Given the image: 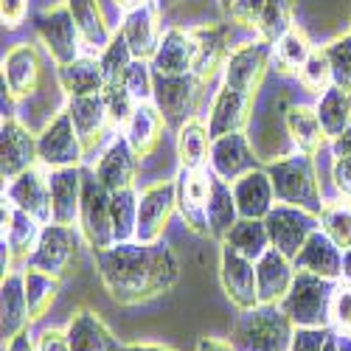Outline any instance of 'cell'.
I'll list each match as a JSON object with an SVG mask.
<instances>
[{
  "label": "cell",
  "mask_w": 351,
  "mask_h": 351,
  "mask_svg": "<svg viewBox=\"0 0 351 351\" xmlns=\"http://www.w3.org/2000/svg\"><path fill=\"white\" fill-rule=\"evenodd\" d=\"M28 17V0H0V20L3 28H20Z\"/></svg>",
  "instance_id": "cell-53"
},
{
  "label": "cell",
  "mask_w": 351,
  "mask_h": 351,
  "mask_svg": "<svg viewBox=\"0 0 351 351\" xmlns=\"http://www.w3.org/2000/svg\"><path fill=\"white\" fill-rule=\"evenodd\" d=\"M237 197V208L242 219H265L276 208V191L267 169H253L230 186Z\"/></svg>",
  "instance_id": "cell-27"
},
{
  "label": "cell",
  "mask_w": 351,
  "mask_h": 351,
  "mask_svg": "<svg viewBox=\"0 0 351 351\" xmlns=\"http://www.w3.org/2000/svg\"><path fill=\"white\" fill-rule=\"evenodd\" d=\"M178 214L186 228L197 237H208V199L214 189V171L206 169H180L178 178Z\"/></svg>",
  "instance_id": "cell-10"
},
{
  "label": "cell",
  "mask_w": 351,
  "mask_h": 351,
  "mask_svg": "<svg viewBox=\"0 0 351 351\" xmlns=\"http://www.w3.org/2000/svg\"><path fill=\"white\" fill-rule=\"evenodd\" d=\"M112 191H107L93 169H82V208H79V230L84 242L96 250H107L115 245L112 239Z\"/></svg>",
  "instance_id": "cell-5"
},
{
  "label": "cell",
  "mask_w": 351,
  "mask_h": 351,
  "mask_svg": "<svg viewBox=\"0 0 351 351\" xmlns=\"http://www.w3.org/2000/svg\"><path fill=\"white\" fill-rule=\"evenodd\" d=\"M138 155L132 152V146L127 143V138L119 132L115 138H110L107 149L99 155V160L93 163V171L99 183L107 191H121V189H132L135 178H138Z\"/></svg>",
  "instance_id": "cell-20"
},
{
  "label": "cell",
  "mask_w": 351,
  "mask_h": 351,
  "mask_svg": "<svg viewBox=\"0 0 351 351\" xmlns=\"http://www.w3.org/2000/svg\"><path fill=\"white\" fill-rule=\"evenodd\" d=\"M3 199L20 211L32 214L37 222L51 225L53 222V208H51V186H48V169L43 163L25 169L14 180L3 186Z\"/></svg>",
  "instance_id": "cell-14"
},
{
  "label": "cell",
  "mask_w": 351,
  "mask_h": 351,
  "mask_svg": "<svg viewBox=\"0 0 351 351\" xmlns=\"http://www.w3.org/2000/svg\"><path fill=\"white\" fill-rule=\"evenodd\" d=\"M127 90L138 104L155 99V68L146 60H135L127 71Z\"/></svg>",
  "instance_id": "cell-49"
},
{
  "label": "cell",
  "mask_w": 351,
  "mask_h": 351,
  "mask_svg": "<svg viewBox=\"0 0 351 351\" xmlns=\"http://www.w3.org/2000/svg\"><path fill=\"white\" fill-rule=\"evenodd\" d=\"M71 17L79 28V37H82V48L87 56H101L104 48L112 43V32L104 20V12L99 6V0H65Z\"/></svg>",
  "instance_id": "cell-31"
},
{
  "label": "cell",
  "mask_w": 351,
  "mask_h": 351,
  "mask_svg": "<svg viewBox=\"0 0 351 351\" xmlns=\"http://www.w3.org/2000/svg\"><path fill=\"white\" fill-rule=\"evenodd\" d=\"M23 281H25V301H28V317L32 324L43 320L48 315V309L53 306L56 295H60V278H53L48 273H40L34 267L23 270Z\"/></svg>",
  "instance_id": "cell-40"
},
{
  "label": "cell",
  "mask_w": 351,
  "mask_h": 351,
  "mask_svg": "<svg viewBox=\"0 0 351 351\" xmlns=\"http://www.w3.org/2000/svg\"><path fill=\"white\" fill-rule=\"evenodd\" d=\"M329 65H332V76H335V87L351 93V32L335 37L332 43L324 45Z\"/></svg>",
  "instance_id": "cell-47"
},
{
  "label": "cell",
  "mask_w": 351,
  "mask_h": 351,
  "mask_svg": "<svg viewBox=\"0 0 351 351\" xmlns=\"http://www.w3.org/2000/svg\"><path fill=\"white\" fill-rule=\"evenodd\" d=\"M194 351H237L230 346V340H219V337H199Z\"/></svg>",
  "instance_id": "cell-56"
},
{
  "label": "cell",
  "mask_w": 351,
  "mask_h": 351,
  "mask_svg": "<svg viewBox=\"0 0 351 351\" xmlns=\"http://www.w3.org/2000/svg\"><path fill=\"white\" fill-rule=\"evenodd\" d=\"M295 324L281 306L258 304L250 312H239L230 329V346L237 351H289Z\"/></svg>",
  "instance_id": "cell-2"
},
{
  "label": "cell",
  "mask_w": 351,
  "mask_h": 351,
  "mask_svg": "<svg viewBox=\"0 0 351 351\" xmlns=\"http://www.w3.org/2000/svg\"><path fill=\"white\" fill-rule=\"evenodd\" d=\"M174 211H178V183L174 180H163V183H155L146 191H141L135 242H143V245L163 242V233H166Z\"/></svg>",
  "instance_id": "cell-11"
},
{
  "label": "cell",
  "mask_w": 351,
  "mask_h": 351,
  "mask_svg": "<svg viewBox=\"0 0 351 351\" xmlns=\"http://www.w3.org/2000/svg\"><path fill=\"white\" fill-rule=\"evenodd\" d=\"M76 230L71 225H45L37 250L28 256L25 267H34L40 273H48L53 278H62L65 270L71 267V261L76 258Z\"/></svg>",
  "instance_id": "cell-16"
},
{
  "label": "cell",
  "mask_w": 351,
  "mask_h": 351,
  "mask_svg": "<svg viewBox=\"0 0 351 351\" xmlns=\"http://www.w3.org/2000/svg\"><path fill=\"white\" fill-rule=\"evenodd\" d=\"M202 84L194 73L183 76H160L155 73V107L163 112L166 127L178 132L183 124L197 119V107L202 96Z\"/></svg>",
  "instance_id": "cell-7"
},
{
  "label": "cell",
  "mask_w": 351,
  "mask_h": 351,
  "mask_svg": "<svg viewBox=\"0 0 351 351\" xmlns=\"http://www.w3.org/2000/svg\"><path fill=\"white\" fill-rule=\"evenodd\" d=\"M211 132L208 124H202L199 119H191L178 130V160L180 169H206L211 158Z\"/></svg>",
  "instance_id": "cell-37"
},
{
  "label": "cell",
  "mask_w": 351,
  "mask_h": 351,
  "mask_svg": "<svg viewBox=\"0 0 351 351\" xmlns=\"http://www.w3.org/2000/svg\"><path fill=\"white\" fill-rule=\"evenodd\" d=\"M124 351H178V348L158 346V343H132V346H124Z\"/></svg>",
  "instance_id": "cell-59"
},
{
  "label": "cell",
  "mask_w": 351,
  "mask_h": 351,
  "mask_svg": "<svg viewBox=\"0 0 351 351\" xmlns=\"http://www.w3.org/2000/svg\"><path fill=\"white\" fill-rule=\"evenodd\" d=\"M28 326H32V317H28L25 281L23 273L12 270L3 276V284H0V337H3V346Z\"/></svg>",
  "instance_id": "cell-28"
},
{
  "label": "cell",
  "mask_w": 351,
  "mask_h": 351,
  "mask_svg": "<svg viewBox=\"0 0 351 351\" xmlns=\"http://www.w3.org/2000/svg\"><path fill=\"white\" fill-rule=\"evenodd\" d=\"M37 40L40 45L45 48V53L51 56V62L56 68H62L73 60H79V56L84 53L82 48V37H79V28L71 17V9L68 3L65 6H53V9H45L37 23Z\"/></svg>",
  "instance_id": "cell-8"
},
{
  "label": "cell",
  "mask_w": 351,
  "mask_h": 351,
  "mask_svg": "<svg viewBox=\"0 0 351 351\" xmlns=\"http://www.w3.org/2000/svg\"><path fill=\"white\" fill-rule=\"evenodd\" d=\"M295 261L287 258L281 250L270 247L256 261V281H258V304L265 306H281L287 292L295 281Z\"/></svg>",
  "instance_id": "cell-22"
},
{
  "label": "cell",
  "mask_w": 351,
  "mask_h": 351,
  "mask_svg": "<svg viewBox=\"0 0 351 351\" xmlns=\"http://www.w3.org/2000/svg\"><path fill=\"white\" fill-rule=\"evenodd\" d=\"M112 3H115V9H121V12L127 14V12H135V9H141V6L155 3V0H112Z\"/></svg>",
  "instance_id": "cell-58"
},
{
  "label": "cell",
  "mask_w": 351,
  "mask_h": 351,
  "mask_svg": "<svg viewBox=\"0 0 351 351\" xmlns=\"http://www.w3.org/2000/svg\"><path fill=\"white\" fill-rule=\"evenodd\" d=\"M343 278L351 284V250L343 253Z\"/></svg>",
  "instance_id": "cell-60"
},
{
  "label": "cell",
  "mask_w": 351,
  "mask_h": 351,
  "mask_svg": "<svg viewBox=\"0 0 351 351\" xmlns=\"http://www.w3.org/2000/svg\"><path fill=\"white\" fill-rule=\"evenodd\" d=\"M37 155L45 169H65V166H82L84 146L76 135V127L71 121V112L62 107L53 119L43 127L37 135Z\"/></svg>",
  "instance_id": "cell-9"
},
{
  "label": "cell",
  "mask_w": 351,
  "mask_h": 351,
  "mask_svg": "<svg viewBox=\"0 0 351 351\" xmlns=\"http://www.w3.org/2000/svg\"><path fill=\"white\" fill-rule=\"evenodd\" d=\"M101 62V71H104V87H112V84H127V71L130 65L135 62V56L127 45V40L121 37V32H115L112 43L104 48V53L99 56Z\"/></svg>",
  "instance_id": "cell-44"
},
{
  "label": "cell",
  "mask_w": 351,
  "mask_h": 351,
  "mask_svg": "<svg viewBox=\"0 0 351 351\" xmlns=\"http://www.w3.org/2000/svg\"><path fill=\"white\" fill-rule=\"evenodd\" d=\"M332 180L343 199H351V158L335 155L332 160Z\"/></svg>",
  "instance_id": "cell-52"
},
{
  "label": "cell",
  "mask_w": 351,
  "mask_h": 351,
  "mask_svg": "<svg viewBox=\"0 0 351 351\" xmlns=\"http://www.w3.org/2000/svg\"><path fill=\"white\" fill-rule=\"evenodd\" d=\"M56 82H60L62 93L68 99H82V96H99L104 90V71L99 56L82 53L79 60L56 68Z\"/></svg>",
  "instance_id": "cell-35"
},
{
  "label": "cell",
  "mask_w": 351,
  "mask_h": 351,
  "mask_svg": "<svg viewBox=\"0 0 351 351\" xmlns=\"http://www.w3.org/2000/svg\"><path fill=\"white\" fill-rule=\"evenodd\" d=\"M40 163L37 135L17 119H6L0 124V174L3 183L14 180L17 174Z\"/></svg>",
  "instance_id": "cell-17"
},
{
  "label": "cell",
  "mask_w": 351,
  "mask_h": 351,
  "mask_svg": "<svg viewBox=\"0 0 351 351\" xmlns=\"http://www.w3.org/2000/svg\"><path fill=\"white\" fill-rule=\"evenodd\" d=\"M222 245H230L237 253H242V256H247L253 261H258L261 256L273 247L265 219H239Z\"/></svg>",
  "instance_id": "cell-41"
},
{
  "label": "cell",
  "mask_w": 351,
  "mask_h": 351,
  "mask_svg": "<svg viewBox=\"0 0 351 351\" xmlns=\"http://www.w3.org/2000/svg\"><path fill=\"white\" fill-rule=\"evenodd\" d=\"M208 169L217 174L219 180L225 183H237L242 174L258 169L253 149H250V141L245 132H230L222 138H214L211 143V158H208Z\"/></svg>",
  "instance_id": "cell-21"
},
{
  "label": "cell",
  "mask_w": 351,
  "mask_h": 351,
  "mask_svg": "<svg viewBox=\"0 0 351 351\" xmlns=\"http://www.w3.org/2000/svg\"><path fill=\"white\" fill-rule=\"evenodd\" d=\"M194 56H197V43L191 37V28L171 25L160 37L158 53L152 56V68L160 76H183L194 71Z\"/></svg>",
  "instance_id": "cell-24"
},
{
  "label": "cell",
  "mask_w": 351,
  "mask_h": 351,
  "mask_svg": "<svg viewBox=\"0 0 351 351\" xmlns=\"http://www.w3.org/2000/svg\"><path fill=\"white\" fill-rule=\"evenodd\" d=\"M315 107H317V119H320V127H324L329 143L351 127V93L340 90V87H329V90L317 99Z\"/></svg>",
  "instance_id": "cell-39"
},
{
  "label": "cell",
  "mask_w": 351,
  "mask_h": 351,
  "mask_svg": "<svg viewBox=\"0 0 351 351\" xmlns=\"http://www.w3.org/2000/svg\"><path fill=\"white\" fill-rule=\"evenodd\" d=\"M138 199H141V194L135 191V186L132 189H121V191H112L110 211H112V239H115V245L135 242Z\"/></svg>",
  "instance_id": "cell-43"
},
{
  "label": "cell",
  "mask_w": 351,
  "mask_h": 351,
  "mask_svg": "<svg viewBox=\"0 0 351 351\" xmlns=\"http://www.w3.org/2000/svg\"><path fill=\"white\" fill-rule=\"evenodd\" d=\"M65 110L71 112V121L76 127V135L84 146V155H93L99 146L107 141L110 132H115L112 119L104 96H82V99H68Z\"/></svg>",
  "instance_id": "cell-18"
},
{
  "label": "cell",
  "mask_w": 351,
  "mask_h": 351,
  "mask_svg": "<svg viewBox=\"0 0 351 351\" xmlns=\"http://www.w3.org/2000/svg\"><path fill=\"white\" fill-rule=\"evenodd\" d=\"M265 225L270 233V245L276 250H281L287 258L295 261V256L301 253L306 239L320 228V217L309 214L304 208H295V206H281V202H276V208L265 217Z\"/></svg>",
  "instance_id": "cell-12"
},
{
  "label": "cell",
  "mask_w": 351,
  "mask_h": 351,
  "mask_svg": "<svg viewBox=\"0 0 351 351\" xmlns=\"http://www.w3.org/2000/svg\"><path fill=\"white\" fill-rule=\"evenodd\" d=\"M3 253L12 258V261H28L40 245V237H43V222H37L32 214L20 211L17 206H12L9 199H3Z\"/></svg>",
  "instance_id": "cell-23"
},
{
  "label": "cell",
  "mask_w": 351,
  "mask_h": 351,
  "mask_svg": "<svg viewBox=\"0 0 351 351\" xmlns=\"http://www.w3.org/2000/svg\"><path fill=\"white\" fill-rule=\"evenodd\" d=\"M337 281L312 276L306 270L295 273L287 298L281 301V309L295 326H312V329H332L329 326V306H332V292Z\"/></svg>",
  "instance_id": "cell-4"
},
{
  "label": "cell",
  "mask_w": 351,
  "mask_h": 351,
  "mask_svg": "<svg viewBox=\"0 0 351 351\" xmlns=\"http://www.w3.org/2000/svg\"><path fill=\"white\" fill-rule=\"evenodd\" d=\"M163 130H166L163 112L155 107V101H143L130 115V121L121 130V135L127 138V143L132 146V152L138 158H149L158 149V143L163 138Z\"/></svg>",
  "instance_id": "cell-33"
},
{
  "label": "cell",
  "mask_w": 351,
  "mask_h": 351,
  "mask_svg": "<svg viewBox=\"0 0 351 351\" xmlns=\"http://www.w3.org/2000/svg\"><path fill=\"white\" fill-rule=\"evenodd\" d=\"M253 101L230 87L219 84V90L214 96L211 104V115H208V132L211 138H222L230 132H245L247 121H250V112H253Z\"/></svg>",
  "instance_id": "cell-29"
},
{
  "label": "cell",
  "mask_w": 351,
  "mask_h": 351,
  "mask_svg": "<svg viewBox=\"0 0 351 351\" xmlns=\"http://www.w3.org/2000/svg\"><path fill=\"white\" fill-rule=\"evenodd\" d=\"M320 230L346 253L351 250V206L346 202H326L320 211Z\"/></svg>",
  "instance_id": "cell-46"
},
{
  "label": "cell",
  "mask_w": 351,
  "mask_h": 351,
  "mask_svg": "<svg viewBox=\"0 0 351 351\" xmlns=\"http://www.w3.org/2000/svg\"><path fill=\"white\" fill-rule=\"evenodd\" d=\"M48 186H51V208L56 225H79L82 208V166L65 169H48Z\"/></svg>",
  "instance_id": "cell-25"
},
{
  "label": "cell",
  "mask_w": 351,
  "mask_h": 351,
  "mask_svg": "<svg viewBox=\"0 0 351 351\" xmlns=\"http://www.w3.org/2000/svg\"><path fill=\"white\" fill-rule=\"evenodd\" d=\"M332 329H312V326H295L292 332L289 351H324L326 340L332 337Z\"/></svg>",
  "instance_id": "cell-50"
},
{
  "label": "cell",
  "mask_w": 351,
  "mask_h": 351,
  "mask_svg": "<svg viewBox=\"0 0 351 351\" xmlns=\"http://www.w3.org/2000/svg\"><path fill=\"white\" fill-rule=\"evenodd\" d=\"M65 332L71 351H124V346L115 340V335L107 329V324L96 312L79 309L65 326Z\"/></svg>",
  "instance_id": "cell-34"
},
{
  "label": "cell",
  "mask_w": 351,
  "mask_h": 351,
  "mask_svg": "<svg viewBox=\"0 0 351 351\" xmlns=\"http://www.w3.org/2000/svg\"><path fill=\"white\" fill-rule=\"evenodd\" d=\"M295 267L312 276H320V278L340 281L343 278V250L317 228L301 247V253L295 256Z\"/></svg>",
  "instance_id": "cell-32"
},
{
  "label": "cell",
  "mask_w": 351,
  "mask_h": 351,
  "mask_svg": "<svg viewBox=\"0 0 351 351\" xmlns=\"http://www.w3.org/2000/svg\"><path fill=\"white\" fill-rule=\"evenodd\" d=\"M292 14H295V0H267L265 9H261L258 20H256V40H265L270 45H276L292 25Z\"/></svg>",
  "instance_id": "cell-42"
},
{
  "label": "cell",
  "mask_w": 351,
  "mask_h": 351,
  "mask_svg": "<svg viewBox=\"0 0 351 351\" xmlns=\"http://www.w3.org/2000/svg\"><path fill=\"white\" fill-rule=\"evenodd\" d=\"M3 348H6V351H37V343L32 340V335H28V329H25V332H20L17 337H12Z\"/></svg>",
  "instance_id": "cell-55"
},
{
  "label": "cell",
  "mask_w": 351,
  "mask_h": 351,
  "mask_svg": "<svg viewBox=\"0 0 351 351\" xmlns=\"http://www.w3.org/2000/svg\"><path fill=\"white\" fill-rule=\"evenodd\" d=\"M284 127H287V135L289 141L295 143V149L301 155H320L326 149V132L320 127V119H317V107L312 104H289L287 112H284Z\"/></svg>",
  "instance_id": "cell-30"
},
{
  "label": "cell",
  "mask_w": 351,
  "mask_h": 351,
  "mask_svg": "<svg viewBox=\"0 0 351 351\" xmlns=\"http://www.w3.org/2000/svg\"><path fill=\"white\" fill-rule=\"evenodd\" d=\"M219 284L225 298L237 306V312H250L258 306L256 261L237 253L230 245L219 247Z\"/></svg>",
  "instance_id": "cell-13"
},
{
  "label": "cell",
  "mask_w": 351,
  "mask_h": 351,
  "mask_svg": "<svg viewBox=\"0 0 351 351\" xmlns=\"http://www.w3.org/2000/svg\"><path fill=\"white\" fill-rule=\"evenodd\" d=\"M267 174L273 180L276 202H281V206H295V208H304V211L320 217L326 202H324V194H320L315 160L309 155L298 152L292 158L273 160L267 166Z\"/></svg>",
  "instance_id": "cell-3"
},
{
  "label": "cell",
  "mask_w": 351,
  "mask_h": 351,
  "mask_svg": "<svg viewBox=\"0 0 351 351\" xmlns=\"http://www.w3.org/2000/svg\"><path fill=\"white\" fill-rule=\"evenodd\" d=\"M119 32L127 40L135 60L152 62V56L158 53V45H160V37H163L160 25H158V0L149 6L135 9V12H127Z\"/></svg>",
  "instance_id": "cell-26"
},
{
  "label": "cell",
  "mask_w": 351,
  "mask_h": 351,
  "mask_svg": "<svg viewBox=\"0 0 351 351\" xmlns=\"http://www.w3.org/2000/svg\"><path fill=\"white\" fill-rule=\"evenodd\" d=\"M239 219L242 217H239L237 197H233L230 183L219 180L214 174V189H211V199H208V237L222 245Z\"/></svg>",
  "instance_id": "cell-36"
},
{
  "label": "cell",
  "mask_w": 351,
  "mask_h": 351,
  "mask_svg": "<svg viewBox=\"0 0 351 351\" xmlns=\"http://www.w3.org/2000/svg\"><path fill=\"white\" fill-rule=\"evenodd\" d=\"M270 68H273V45L265 40L245 43L230 51L222 68V84L247 99H256Z\"/></svg>",
  "instance_id": "cell-6"
},
{
  "label": "cell",
  "mask_w": 351,
  "mask_h": 351,
  "mask_svg": "<svg viewBox=\"0 0 351 351\" xmlns=\"http://www.w3.org/2000/svg\"><path fill=\"white\" fill-rule=\"evenodd\" d=\"M298 84L309 93L324 96L329 87H335V76H332V65H329V56L324 51V45H315V51L309 53V60L304 62V68L295 73Z\"/></svg>",
  "instance_id": "cell-45"
},
{
  "label": "cell",
  "mask_w": 351,
  "mask_h": 351,
  "mask_svg": "<svg viewBox=\"0 0 351 351\" xmlns=\"http://www.w3.org/2000/svg\"><path fill=\"white\" fill-rule=\"evenodd\" d=\"M37 351H71L65 329H45L37 337Z\"/></svg>",
  "instance_id": "cell-54"
},
{
  "label": "cell",
  "mask_w": 351,
  "mask_h": 351,
  "mask_svg": "<svg viewBox=\"0 0 351 351\" xmlns=\"http://www.w3.org/2000/svg\"><path fill=\"white\" fill-rule=\"evenodd\" d=\"M329 326L337 337H351V284L340 278L332 292V306H329Z\"/></svg>",
  "instance_id": "cell-48"
},
{
  "label": "cell",
  "mask_w": 351,
  "mask_h": 351,
  "mask_svg": "<svg viewBox=\"0 0 351 351\" xmlns=\"http://www.w3.org/2000/svg\"><path fill=\"white\" fill-rule=\"evenodd\" d=\"M324 351H340V343H337V335H332V337L326 340V346H324Z\"/></svg>",
  "instance_id": "cell-61"
},
{
  "label": "cell",
  "mask_w": 351,
  "mask_h": 351,
  "mask_svg": "<svg viewBox=\"0 0 351 351\" xmlns=\"http://www.w3.org/2000/svg\"><path fill=\"white\" fill-rule=\"evenodd\" d=\"M191 37L197 43V56H194V76L208 84L217 71L225 68L228 56H230V25L228 23H208V25H197L191 28Z\"/></svg>",
  "instance_id": "cell-19"
},
{
  "label": "cell",
  "mask_w": 351,
  "mask_h": 351,
  "mask_svg": "<svg viewBox=\"0 0 351 351\" xmlns=\"http://www.w3.org/2000/svg\"><path fill=\"white\" fill-rule=\"evenodd\" d=\"M219 6H222V9H225V12H228V9H230V6H233V0H219Z\"/></svg>",
  "instance_id": "cell-62"
},
{
  "label": "cell",
  "mask_w": 351,
  "mask_h": 351,
  "mask_svg": "<svg viewBox=\"0 0 351 351\" xmlns=\"http://www.w3.org/2000/svg\"><path fill=\"white\" fill-rule=\"evenodd\" d=\"M332 155H343V158H351V127L343 132V135H337L332 143Z\"/></svg>",
  "instance_id": "cell-57"
},
{
  "label": "cell",
  "mask_w": 351,
  "mask_h": 351,
  "mask_svg": "<svg viewBox=\"0 0 351 351\" xmlns=\"http://www.w3.org/2000/svg\"><path fill=\"white\" fill-rule=\"evenodd\" d=\"M93 256L104 289L121 306L149 304L171 292L180 278L178 256L166 242H121Z\"/></svg>",
  "instance_id": "cell-1"
},
{
  "label": "cell",
  "mask_w": 351,
  "mask_h": 351,
  "mask_svg": "<svg viewBox=\"0 0 351 351\" xmlns=\"http://www.w3.org/2000/svg\"><path fill=\"white\" fill-rule=\"evenodd\" d=\"M0 84L14 96V101H32L43 84V56L34 43H17L3 60Z\"/></svg>",
  "instance_id": "cell-15"
},
{
  "label": "cell",
  "mask_w": 351,
  "mask_h": 351,
  "mask_svg": "<svg viewBox=\"0 0 351 351\" xmlns=\"http://www.w3.org/2000/svg\"><path fill=\"white\" fill-rule=\"evenodd\" d=\"M315 51V45L309 43L306 32L298 25H292L289 32L273 45V71L281 76H295L304 62L309 60V53Z\"/></svg>",
  "instance_id": "cell-38"
},
{
  "label": "cell",
  "mask_w": 351,
  "mask_h": 351,
  "mask_svg": "<svg viewBox=\"0 0 351 351\" xmlns=\"http://www.w3.org/2000/svg\"><path fill=\"white\" fill-rule=\"evenodd\" d=\"M267 0H233V6L228 9L230 20L237 23V25H245V28H256V20L261 14V9H265Z\"/></svg>",
  "instance_id": "cell-51"
}]
</instances>
